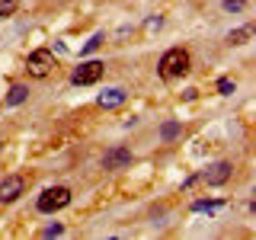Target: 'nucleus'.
<instances>
[{
  "mask_svg": "<svg viewBox=\"0 0 256 240\" xmlns=\"http://www.w3.org/2000/svg\"><path fill=\"white\" fill-rule=\"evenodd\" d=\"M160 77L164 80H176L182 77L189 70V52L186 48H170V52H164V58H160Z\"/></svg>",
  "mask_w": 256,
  "mask_h": 240,
  "instance_id": "nucleus-1",
  "label": "nucleus"
},
{
  "mask_svg": "<svg viewBox=\"0 0 256 240\" xmlns=\"http://www.w3.org/2000/svg\"><path fill=\"white\" fill-rule=\"evenodd\" d=\"M68 202H70V189H68V186H52V189H45L42 196H38L36 208H38L42 214H54V212H61Z\"/></svg>",
  "mask_w": 256,
  "mask_h": 240,
  "instance_id": "nucleus-2",
  "label": "nucleus"
},
{
  "mask_svg": "<svg viewBox=\"0 0 256 240\" xmlns=\"http://www.w3.org/2000/svg\"><path fill=\"white\" fill-rule=\"evenodd\" d=\"M52 68H54V54L48 52V48H38V52H32L29 61H26L29 77H36V80H45L48 74H52Z\"/></svg>",
  "mask_w": 256,
  "mask_h": 240,
  "instance_id": "nucleus-3",
  "label": "nucleus"
},
{
  "mask_svg": "<svg viewBox=\"0 0 256 240\" xmlns=\"http://www.w3.org/2000/svg\"><path fill=\"white\" fill-rule=\"evenodd\" d=\"M102 74H106V64H102V61H84V64L74 70V74H70V84L90 86V84H100Z\"/></svg>",
  "mask_w": 256,
  "mask_h": 240,
  "instance_id": "nucleus-4",
  "label": "nucleus"
},
{
  "mask_svg": "<svg viewBox=\"0 0 256 240\" xmlns=\"http://www.w3.org/2000/svg\"><path fill=\"white\" fill-rule=\"evenodd\" d=\"M22 189H26V180H22V176H4V180H0V202L4 205L16 202V198L22 196Z\"/></svg>",
  "mask_w": 256,
  "mask_h": 240,
  "instance_id": "nucleus-5",
  "label": "nucleus"
},
{
  "mask_svg": "<svg viewBox=\"0 0 256 240\" xmlns=\"http://www.w3.org/2000/svg\"><path fill=\"white\" fill-rule=\"evenodd\" d=\"M202 180L208 182V186H224V182L230 180V164H228V160H218V164H212V166L202 173Z\"/></svg>",
  "mask_w": 256,
  "mask_h": 240,
  "instance_id": "nucleus-6",
  "label": "nucleus"
},
{
  "mask_svg": "<svg viewBox=\"0 0 256 240\" xmlns=\"http://www.w3.org/2000/svg\"><path fill=\"white\" fill-rule=\"evenodd\" d=\"M128 164H132V150L122 148V144L106 150V157H102V166H106V170H122V166H128Z\"/></svg>",
  "mask_w": 256,
  "mask_h": 240,
  "instance_id": "nucleus-7",
  "label": "nucleus"
},
{
  "mask_svg": "<svg viewBox=\"0 0 256 240\" xmlns=\"http://www.w3.org/2000/svg\"><path fill=\"white\" fill-rule=\"evenodd\" d=\"M125 100H128V93L122 90V86H109V90L100 93V100H96V102H100L102 109H116V106H122Z\"/></svg>",
  "mask_w": 256,
  "mask_h": 240,
  "instance_id": "nucleus-8",
  "label": "nucleus"
},
{
  "mask_svg": "<svg viewBox=\"0 0 256 240\" xmlns=\"http://www.w3.org/2000/svg\"><path fill=\"white\" fill-rule=\"evenodd\" d=\"M26 96H29L26 86H22V84H13L10 93H6V106H20V102H26Z\"/></svg>",
  "mask_w": 256,
  "mask_h": 240,
  "instance_id": "nucleus-9",
  "label": "nucleus"
},
{
  "mask_svg": "<svg viewBox=\"0 0 256 240\" xmlns=\"http://www.w3.org/2000/svg\"><path fill=\"white\" fill-rule=\"evenodd\" d=\"M176 134H182V122H166L164 128H160V138L164 141H173Z\"/></svg>",
  "mask_w": 256,
  "mask_h": 240,
  "instance_id": "nucleus-10",
  "label": "nucleus"
},
{
  "mask_svg": "<svg viewBox=\"0 0 256 240\" xmlns=\"http://www.w3.org/2000/svg\"><path fill=\"white\" fill-rule=\"evenodd\" d=\"M250 36H253V29H250V26H244V29H234V32H230L228 42H230V45H244Z\"/></svg>",
  "mask_w": 256,
  "mask_h": 240,
  "instance_id": "nucleus-11",
  "label": "nucleus"
},
{
  "mask_svg": "<svg viewBox=\"0 0 256 240\" xmlns=\"http://www.w3.org/2000/svg\"><path fill=\"white\" fill-rule=\"evenodd\" d=\"M102 38H106V36H102V32H96V36L90 38V42H86L84 48H80V54H93V52H96V48H100V45H102Z\"/></svg>",
  "mask_w": 256,
  "mask_h": 240,
  "instance_id": "nucleus-12",
  "label": "nucleus"
},
{
  "mask_svg": "<svg viewBox=\"0 0 256 240\" xmlns=\"http://www.w3.org/2000/svg\"><path fill=\"white\" fill-rule=\"evenodd\" d=\"M224 202H192V212H218Z\"/></svg>",
  "mask_w": 256,
  "mask_h": 240,
  "instance_id": "nucleus-13",
  "label": "nucleus"
},
{
  "mask_svg": "<svg viewBox=\"0 0 256 240\" xmlns=\"http://www.w3.org/2000/svg\"><path fill=\"white\" fill-rule=\"evenodd\" d=\"M16 6H20V0H0V20H4V16H13Z\"/></svg>",
  "mask_w": 256,
  "mask_h": 240,
  "instance_id": "nucleus-14",
  "label": "nucleus"
},
{
  "mask_svg": "<svg viewBox=\"0 0 256 240\" xmlns=\"http://www.w3.org/2000/svg\"><path fill=\"white\" fill-rule=\"evenodd\" d=\"M246 6V0H224V10L228 13H240Z\"/></svg>",
  "mask_w": 256,
  "mask_h": 240,
  "instance_id": "nucleus-15",
  "label": "nucleus"
},
{
  "mask_svg": "<svg viewBox=\"0 0 256 240\" xmlns=\"http://www.w3.org/2000/svg\"><path fill=\"white\" fill-rule=\"evenodd\" d=\"M218 90H221L224 96H230V93H234V80H230V77H221V80H218Z\"/></svg>",
  "mask_w": 256,
  "mask_h": 240,
  "instance_id": "nucleus-16",
  "label": "nucleus"
},
{
  "mask_svg": "<svg viewBox=\"0 0 256 240\" xmlns=\"http://www.w3.org/2000/svg\"><path fill=\"white\" fill-rule=\"evenodd\" d=\"M64 234V228H61V224H48V228L42 230V237H61Z\"/></svg>",
  "mask_w": 256,
  "mask_h": 240,
  "instance_id": "nucleus-17",
  "label": "nucleus"
},
{
  "mask_svg": "<svg viewBox=\"0 0 256 240\" xmlns=\"http://www.w3.org/2000/svg\"><path fill=\"white\" fill-rule=\"evenodd\" d=\"M160 26H164V20H160V16H157V20H148V32H154V29H160Z\"/></svg>",
  "mask_w": 256,
  "mask_h": 240,
  "instance_id": "nucleus-18",
  "label": "nucleus"
}]
</instances>
